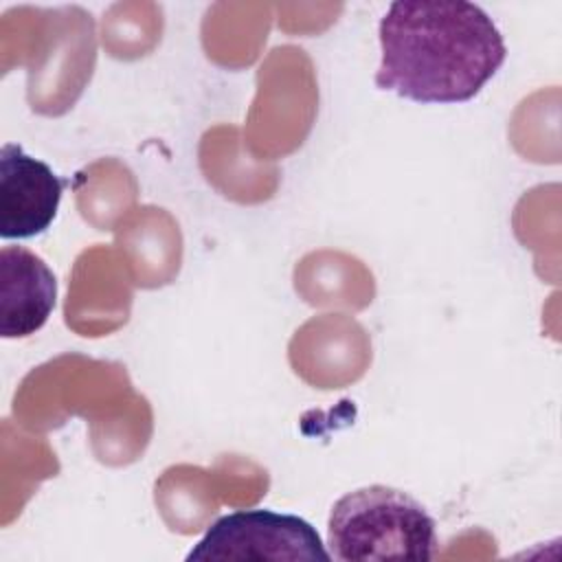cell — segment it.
Returning a JSON list of instances; mask_svg holds the SVG:
<instances>
[{
    "label": "cell",
    "instance_id": "5",
    "mask_svg": "<svg viewBox=\"0 0 562 562\" xmlns=\"http://www.w3.org/2000/svg\"><path fill=\"white\" fill-rule=\"evenodd\" d=\"M57 303V279L24 246L0 248V336L26 338L42 329Z\"/></svg>",
    "mask_w": 562,
    "mask_h": 562
},
{
    "label": "cell",
    "instance_id": "2",
    "mask_svg": "<svg viewBox=\"0 0 562 562\" xmlns=\"http://www.w3.org/2000/svg\"><path fill=\"white\" fill-rule=\"evenodd\" d=\"M435 527V518L411 494L386 485L358 487L329 512V555L338 562H426L437 551Z\"/></svg>",
    "mask_w": 562,
    "mask_h": 562
},
{
    "label": "cell",
    "instance_id": "3",
    "mask_svg": "<svg viewBox=\"0 0 562 562\" xmlns=\"http://www.w3.org/2000/svg\"><path fill=\"white\" fill-rule=\"evenodd\" d=\"M187 562L217 560H331L318 531L294 514L272 509H239L217 518L193 544Z\"/></svg>",
    "mask_w": 562,
    "mask_h": 562
},
{
    "label": "cell",
    "instance_id": "4",
    "mask_svg": "<svg viewBox=\"0 0 562 562\" xmlns=\"http://www.w3.org/2000/svg\"><path fill=\"white\" fill-rule=\"evenodd\" d=\"M66 184L70 180L59 178L18 143H4L0 149V237L42 235L57 217Z\"/></svg>",
    "mask_w": 562,
    "mask_h": 562
},
{
    "label": "cell",
    "instance_id": "1",
    "mask_svg": "<svg viewBox=\"0 0 562 562\" xmlns=\"http://www.w3.org/2000/svg\"><path fill=\"white\" fill-rule=\"evenodd\" d=\"M375 86L417 103H463L501 70L505 40L465 0H397L380 20Z\"/></svg>",
    "mask_w": 562,
    "mask_h": 562
}]
</instances>
